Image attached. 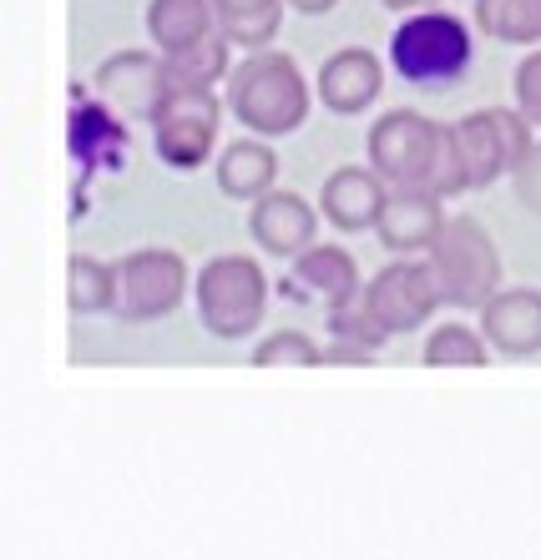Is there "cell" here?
I'll list each match as a JSON object with an SVG mask.
<instances>
[{
    "label": "cell",
    "mask_w": 541,
    "mask_h": 560,
    "mask_svg": "<svg viewBox=\"0 0 541 560\" xmlns=\"http://www.w3.org/2000/svg\"><path fill=\"white\" fill-rule=\"evenodd\" d=\"M475 26L506 46H541V0H475Z\"/></svg>",
    "instance_id": "7402d4cb"
},
{
    "label": "cell",
    "mask_w": 541,
    "mask_h": 560,
    "mask_svg": "<svg viewBox=\"0 0 541 560\" xmlns=\"http://www.w3.org/2000/svg\"><path fill=\"white\" fill-rule=\"evenodd\" d=\"M193 299H198V318L212 339L238 343L253 339L264 328L268 313V278L264 268L243 253H218L198 268V283H193Z\"/></svg>",
    "instance_id": "3957f363"
},
{
    "label": "cell",
    "mask_w": 541,
    "mask_h": 560,
    "mask_svg": "<svg viewBox=\"0 0 541 560\" xmlns=\"http://www.w3.org/2000/svg\"><path fill=\"white\" fill-rule=\"evenodd\" d=\"M233 40L223 31L203 36L198 46H183V51H162V71H168L172 86H218L233 71V56H228Z\"/></svg>",
    "instance_id": "ffe728a7"
},
{
    "label": "cell",
    "mask_w": 541,
    "mask_h": 560,
    "mask_svg": "<svg viewBox=\"0 0 541 560\" xmlns=\"http://www.w3.org/2000/svg\"><path fill=\"white\" fill-rule=\"evenodd\" d=\"M390 11H425V5H436V0H380Z\"/></svg>",
    "instance_id": "4dcf8cb0"
},
{
    "label": "cell",
    "mask_w": 541,
    "mask_h": 560,
    "mask_svg": "<svg viewBox=\"0 0 541 560\" xmlns=\"http://www.w3.org/2000/svg\"><path fill=\"white\" fill-rule=\"evenodd\" d=\"M218 31L212 0H147V36L158 51H183Z\"/></svg>",
    "instance_id": "e0dca14e"
},
{
    "label": "cell",
    "mask_w": 541,
    "mask_h": 560,
    "mask_svg": "<svg viewBox=\"0 0 541 560\" xmlns=\"http://www.w3.org/2000/svg\"><path fill=\"white\" fill-rule=\"evenodd\" d=\"M293 278H299L304 288H314L330 308L365 293V288H359V268H355V258H349V248H334V243H314L309 253H299V258H293Z\"/></svg>",
    "instance_id": "ac0fdd59"
},
{
    "label": "cell",
    "mask_w": 541,
    "mask_h": 560,
    "mask_svg": "<svg viewBox=\"0 0 541 560\" xmlns=\"http://www.w3.org/2000/svg\"><path fill=\"white\" fill-rule=\"evenodd\" d=\"M117 303V268L92 253H71L67 262V308L71 313H106Z\"/></svg>",
    "instance_id": "603a6c76"
},
{
    "label": "cell",
    "mask_w": 541,
    "mask_h": 560,
    "mask_svg": "<svg viewBox=\"0 0 541 560\" xmlns=\"http://www.w3.org/2000/svg\"><path fill=\"white\" fill-rule=\"evenodd\" d=\"M375 359V349H365V343H344V339H334L330 349H324V364H370Z\"/></svg>",
    "instance_id": "f1b7e54d"
},
{
    "label": "cell",
    "mask_w": 541,
    "mask_h": 560,
    "mask_svg": "<svg viewBox=\"0 0 541 560\" xmlns=\"http://www.w3.org/2000/svg\"><path fill=\"white\" fill-rule=\"evenodd\" d=\"M481 334L506 359H537L541 353V288H502L481 308Z\"/></svg>",
    "instance_id": "4fadbf2b"
},
{
    "label": "cell",
    "mask_w": 541,
    "mask_h": 560,
    "mask_svg": "<svg viewBox=\"0 0 541 560\" xmlns=\"http://www.w3.org/2000/svg\"><path fill=\"white\" fill-rule=\"evenodd\" d=\"M223 102L238 117V127H249L253 137H289L309 121V106H314V86L304 81L299 61L274 46L264 51H249L243 61L228 71L223 81Z\"/></svg>",
    "instance_id": "6da1fadb"
},
{
    "label": "cell",
    "mask_w": 541,
    "mask_h": 560,
    "mask_svg": "<svg viewBox=\"0 0 541 560\" xmlns=\"http://www.w3.org/2000/svg\"><path fill=\"white\" fill-rule=\"evenodd\" d=\"M284 5H289V0H212V15H218V31H223L233 46L264 51V46L278 40Z\"/></svg>",
    "instance_id": "d6986e66"
},
{
    "label": "cell",
    "mask_w": 541,
    "mask_h": 560,
    "mask_svg": "<svg viewBox=\"0 0 541 560\" xmlns=\"http://www.w3.org/2000/svg\"><path fill=\"white\" fill-rule=\"evenodd\" d=\"M384 202H390V183L375 167H334L319 192V208L339 233H370Z\"/></svg>",
    "instance_id": "9a60e30c"
},
{
    "label": "cell",
    "mask_w": 541,
    "mask_h": 560,
    "mask_svg": "<svg viewBox=\"0 0 541 560\" xmlns=\"http://www.w3.org/2000/svg\"><path fill=\"white\" fill-rule=\"evenodd\" d=\"M289 5L293 11H304V15H330L339 0H289Z\"/></svg>",
    "instance_id": "f546056e"
},
{
    "label": "cell",
    "mask_w": 541,
    "mask_h": 560,
    "mask_svg": "<svg viewBox=\"0 0 541 560\" xmlns=\"http://www.w3.org/2000/svg\"><path fill=\"white\" fill-rule=\"evenodd\" d=\"M223 106L212 96V86H172L162 92L158 112H152V147L172 172H198L218 147V117Z\"/></svg>",
    "instance_id": "8992f818"
},
{
    "label": "cell",
    "mask_w": 541,
    "mask_h": 560,
    "mask_svg": "<svg viewBox=\"0 0 541 560\" xmlns=\"http://www.w3.org/2000/svg\"><path fill=\"white\" fill-rule=\"evenodd\" d=\"M253 364L258 369H314L324 364V349L309 339L304 328H274L253 343Z\"/></svg>",
    "instance_id": "d4e9b609"
},
{
    "label": "cell",
    "mask_w": 541,
    "mask_h": 560,
    "mask_svg": "<svg viewBox=\"0 0 541 560\" xmlns=\"http://www.w3.org/2000/svg\"><path fill=\"white\" fill-rule=\"evenodd\" d=\"M511 177H516V202H521L531 218H541V142L531 147V156L511 172Z\"/></svg>",
    "instance_id": "83f0119b"
},
{
    "label": "cell",
    "mask_w": 541,
    "mask_h": 560,
    "mask_svg": "<svg viewBox=\"0 0 541 560\" xmlns=\"http://www.w3.org/2000/svg\"><path fill=\"white\" fill-rule=\"evenodd\" d=\"M330 339H344V343H365V349L380 353L384 343H390V334L380 328V318L370 313V303H365V293L349 303H334L330 308Z\"/></svg>",
    "instance_id": "484cf974"
},
{
    "label": "cell",
    "mask_w": 541,
    "mask_h": 560,
    "mask_svg": "<svg viewBox=\"0 0 541 560\" xmlns=\"http://www.w3.org/2000/svg\"><path fill=\"white\" fill-rule=\"evenodd\" d=\"M365 303H370V313L380 318L390 339H405V334L430 324V313L446 299H440L430 258H395L365 283Z\"/></svg>",
    "instance_id": "9c48e42d"
},
{
    "label": "cell",
    "mask_w": 541,
    "mask_h": 560,
    "mask_svg": "<svg viewBox=\"0 0 541 560\" xmlns=\"http://www.w3.org/2000/svg\"><path fill=\"white\" fill-rule=\"evenodd\" d=\"M446 197L436 187H390V202H384L375 233L390 253L410 258V253H425L436 243V233L446 228V212H440Z\"/></svg>",
    "instance_id": "7c38bea8"
},
{
    "label": "cell",
    "mask_w": 541,
    "mask_h": 560,
    "mask_svg": "<svg viewBox=\"0 0 541 560\" xmlns=\"http://www.w3.org/2000/svg\"><path fill=\"white\" fill-rule=\"evenodd\" d=\"M278 156L268 147V137H243V142L223 147L218 156V192L233 202H258L264 192H274Z\"/></svg>",
    "instance_id": "2e32d148"
},
{
    "label": "cell",
    "mask_w": 541,
    "mask_h": 560,
    "mask_svg": "<svg viewBox=\"0 0 541 560\" xmlns=\"http://www.w3.org/2000/svg\"><path fill=\"white\" fill-rule=\"evenodd\" d=\"M491 343L486 334H475L471 324H440L425 339V364L430 369H486L491 364Z\"/></svg>",
    "instance_id": "cb8c5ba5"
},
{
    "label": "cell",
    "mask_w": 541,
    "mask_h": 560,
    "mask_svg": "<svg viewBox=\"0 0 541 560\" xmlns=\"http://www.w3.org/2000/svg\"><path fill=\"white\" fill-rule=\"evenodd\" d=\"M249 233L253 243L274 258H299V253L314 248V233H319V218L299 192H264L253 202L249 212Z\"/></svg>",
    "instance_id": "5bb4252c"
},
{
    "label": "cell",
    "mask_w": 541,
    "mask_h": 560,
    "mask_svg": "<svg viewBox=\"0 0 541 560\" xmlns=\"http://www.w3.org/2000/svg\"><path fill=\"white\" fill-rule=\"evenodd\" d=\"M450 131V152H456V177H461L465 192L475 187H491L496 177L516 172L531 156V121L516 112V106H486V112H471Z\"/></svg>",
    "instance_id": "277c9868"
},
{
    "label": "cell",
    "mask_w": 541,
    "mask_h": 560,
    "mask_svg": "<svg viewBox=\"0 0 541 560\" xmlns=\"http://www.w3.org/2000/svg\"><path fill=\"white\" fill-rule=\"evenodd\" d=\"M71 152H77L87 167H96V162L122 167V162H127V131L106 117V102L102 106L87 102L71 112Z\"/></svg>",
    "instance_id": "44dd1931"
},
{
    "label": "cell",
    "mask_w": 541,
    "mask_h": 560,
    "mask_svg": "<svg viewBox=\"0 0 541 560\" xmlns=\"http://www.w3.org/2000/svg\"><path fill=\"white\" fill-rule=\"evenodd\" d=\"M425 258L436 268L440 299L450 308H486L502 293V253L475 218H446Z\"/></svg>",
    "instance_id": "5b68a950"
},
{
    "label": "cell",
    "mask_w": 541,
    "mask_h": 560,
    "mask_svg": "<svg viewBox=\"0 0 541 560\" xmlns=\"http://www.w3.org/2000/svg\"><path fill=\"white\" fill-rule=\"evenodd\" d=\"M475 61V40L471 26L450 11H405L395 31H390V71L410 86H425V92H450L456 81L471 71Z\"/></svg>",
    "instance_id": "7a4b0ae2"
},
{
    "label": "cell",
    "mask_w": 541,
    "mask_h": 560,
    "mask_svg": "<svg viewBox=\"0 0 541 560\" xmlns=\"http://www.w3.org/2000/svg\"><path fill=\"white\" fill-rule=\"evenodd\" d=\"M193 293V273L187 258L172 248H137L117 262V318L127 324H152L168 318L177 303Z\"/></svg>",
    "instance_id": "52a82bcc"
},
{
    "label": "cell",
    "mask_w": 541,
    "mask_h": 560,
    "mask_svg": "<svg viewBox=\"0 0 541 560\" xmlns=\"http://www.w3.org/2000/svg\"><path fill=\"white\" fill-rule=\"evenodd\" d=\"M511 106L531 127H541V46H531L511 71Z\"/></svg>",
    "instance_id": "4316f807"
},
{
    "label": "cell",
    "mask_w": 541,
    "mask_h": 560,
    "mask_svg": "<svg viewBox=\"0 0 541 560\" xmlns=\"http://www.w3.org/2000/svg\"><path fill=\"white\" fill-rule=\"evenodd\" d=\"M92 86L112 112H122L133 121H152L162 92H168V71H162V56L152 51H117L96 66Z\"/></svg>",
    "instance_id": "30bf717a"
},
{
    "label": "cell",
    "mask_w": 541,
    "mask_h": 560,
    "mask_svg": "<svg viewBox=\"0 0 541 560\" xmlns=\"http://www.w3.org/2000/svg\"><path fill=\"white\" fill-rule=\"evenodd\" d=\"M319 102L330 106L334 117H359V112H370L384 92V66L375 51L365 46H344L334 51L330 61L319 66Z\"/></svg>",
    "instance_id": "8fae6325"
},
{
    "label": "cell",
    "mask_w": 541,
    "mask_h": 560,
    "mask_svg": "<svg viewBox=\"0 0 541 560\" xmlns=\"http://www.w3.org/2000/svg\"><path fill=\"white\" fill-rule=\"evenodd\" d=\"M440 131L425 112L395 106L370 127V167L380 172L390 187H430L436 183V152Z\"/></svg>",
    "instance_id": "ba28073f"
}]
</instances>
